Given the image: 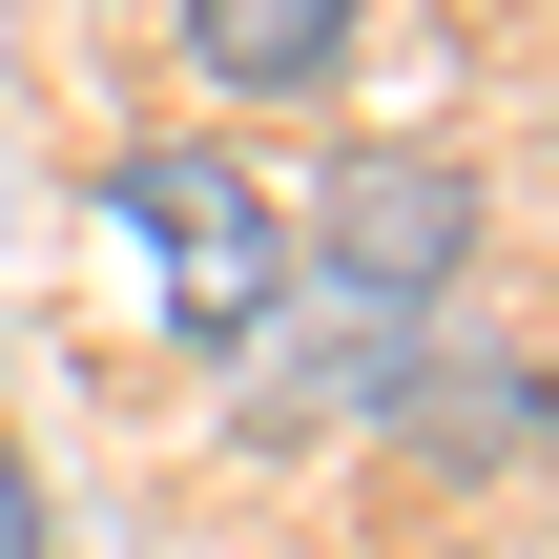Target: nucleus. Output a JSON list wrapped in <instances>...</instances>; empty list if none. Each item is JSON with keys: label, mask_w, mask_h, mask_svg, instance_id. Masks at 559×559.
I'll return each mask as SVG.
<instances>
[{"label": "nucleus", "mask_w": 559, "mask_h": 559, "mask_svg": "<svg viewBox=\"0 0 559 559\" xmlns=\"http://www.w3.org/2000/svg\"><path fill=\"white\" fill-rule=\"evenodd\" d=\"M415 332L436 311H394V290H353V270H311L290 249V290H270V332L228 353V415L290 456V436H373L394 415V373H415Z\"/></svg>", "instance_id": "3"}, {"label": "nucleus", "mask_w": 559, "mask_h": 559, "mask_svg": "<svg viewBox=\"0 0 559 559\" xmlns=\"http://www.w3.org/2000/svg\"><path fill=\"white\" fill-rule=\"evenodd\" d=\"M373 436H394L415 477H519V456H539V332L456 290V311L415 332V373H394V415H373Z\"/></svg>", "instance_id": "4"}, {"label": "nucleus", "mask_w": 559, "mask_h": 559, "mask_svg": "<svg viewBox=\"0 0 559 559\" xmlns=\"http://www.w3.org/2000/svg\"><path fill=\"white\" fill-rule=\"evenodd\" d=\"M477 249H498V187H477L456 145H332V166H311V270H353V290H394V311H456Z\"/></svg>", "instance_id": "2"}, {"label": "nucleus", "mask_w": 559, "mask_h": 559, "mask_svg": "<svg viewBox=\"0 0 559 559\" xmlns=\"http://www.w3.org/2000/svg\"><path fill=\"white\" fill-rule=\"evenodd\" d=\"M0 559H62V519H41V456L0 436Z\"/></svg>", "instance_id": "6"}, {"label": "nucleus", "mask_w": 559, "mask_h": 559, "mask_svg": "<svg viewBox=\"0 0 559 559\" xmlns=\"http://www.w3.org/2000/svg\"><path fill=\"white\" fill-rule=\"evenodd\" d=\"M104 228L145 249V290H166V353H249L270 332V290H290V207H270V166H228V145H124L104 166Z\"/></svg>", "instance_id": "1"}, {"label": "nucleus", "mask_w": 559, "mask_h": 559, "mask_svg": "<svg viewBox=\"0 0 559 559\" xmlns=\"http://www.w3.org/2000/svg\"><path fill=\"white\" fill-rule=\"evenodd\" d=\"M166 41H187V83H207V104H332L353 0H166Z\"/></svg>", "instance_id": "5"}]
</instances>
